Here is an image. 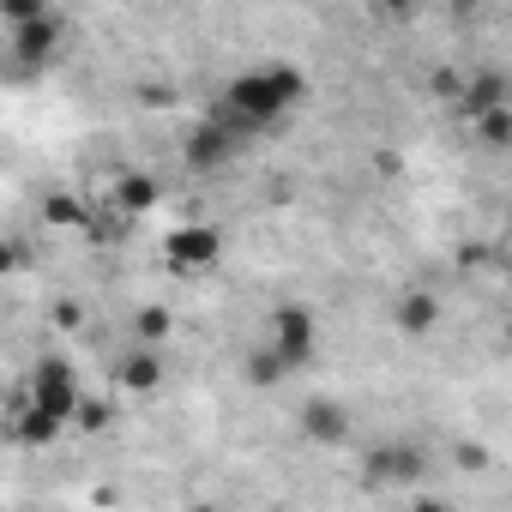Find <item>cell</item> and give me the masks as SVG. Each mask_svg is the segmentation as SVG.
Instances as JSON below:
<instances>
[{
  "label": "cell",
  "mask_w": 512,
  "mask_h": 512,
  "mask_svg": "<svg viewBox=\"0 0 512 512\" xmlns=\"http://www.w3.org/2000/svg\"><path fill=\"white\" fill-rule=\"evenodd\" d=\"M55 43H61V25H55V13H43V19H31V25L13 31V61L19 67H43L55 55Z\"/></svg>",
  "instance_id": "5"
},
{
  "label": "cell",
  "mask_w": 512,
  "mask_h": 512,
  "mask_svg": "<svg viewBox=\"0 0 512 512\" xmlns=\"http://www.w3.org/2000/svg\"><path fill=\"white\" fill-rule=\"evenodd\" d=\"M139 338H163V314H157V308L139 314Z\"/></svg>",
  "instance_id": "13"
},
{
  "label": "cell",
  "mask_w": 512,
  "mask_h": 512,
  "mask_svg": "<svg viewBox=\"0 0 512 512\" xmlns=\"http://www.w3.org/2000/svg\"><path fill=\"white\" fill-rule=\"evenodd\" d=\"M476 133H482L488 145H512V115H506V109H482V115H476Z\"/></svg>",
  "instance_id": "9"
},
{
  "label": "cell",
  "mask_w": 512,
  "mask_h": 512,
  "mask_svg": "<svg viewBox=\"0 0 512 512\" xmlns=\"http://www.w3.org/2000/svg\"><path fill=\"white\" fill-rule=\"evenodd\" d=\"M272 350L284 356V368H302L314 356V320L302 308H284L278 314V332H272Z\"/></svg>",
  "instance_id": "4"
},
{
  "label": "cell",
  "mask_w": 512,
  "mask_h": 512,
  "mask_svg": "<svg viewBox=\"0 0 512 512\" xmlns=\"http://www.w3.org/2000/svg\"><path fill=\"white\" fill-rule=\"evenodd\" d=\"M470 109H476V115H482V109H500V79H494V73H482V79L470 85Z\"/></svg>",
  "instance_id": "12"
},
{
  "label": "cell",
  "mask_w": 512,
  "mask_h": 512,
  "mask_svg": "<svg viewBox=\"0 0 512 512\" xmlns=\"http://www.w3.org/2000/svg\"><path fill=\"white\" fill-rule=\"evenodd\" d=\"M157 205V181L151 175H127L121 181V211H151Z\"/></svg>",
  "instance_id": "7"
},
{
  "label": "cell",
  "mask_w": 512,
  "mask_h": 512,
  "mask_svg": "<svg viewBox=\"0 0 512 512\" xmlns=\"http://www.w3.org/2000/svg\"><path fill=\"white\" fill-rule=\"evenodd\" d=\"M308 434H314V440H344V410L308 404Z\"/></svg>",
  "instance_id": "8"
},
{
  "label": "cell",
  "mask_w": 512,
  "mask_h": 512,
  "mask_svg": "<svg viewBox=\"0 0 512 512\" xmlns=\"http://www.w3.org/2000/svg\"><path fill=\"white\" fill-rule=\"evenodd\" d=\"M49 13V0H0V19H7V31H19V25H31V19H43Z\"/></svg>",
  "instance_id": "10"
},
{
  "label": "cell",
  "mask_w": 512,
  "mask_h": 512,
  "mask_svg": "<svg viewBox=\"0 0 512 512\" xmlns=\"http://www.w3.org/2000/svg\"><path fill=\"white\" fill-rule=\"evenodd\" d=\"M235 139H241V127H229L223 115L205 121V127H193V139H187V169H217V163L235 151Z\"/></svg>",
  "instance_id": "3"
},
{
  "label": "cell",
  "mask_w": 512,
  "mask_h": 512,
  "mask_svg": "<svg viewBox=\"0 0 512 512\" xmlns=\"http://www.w3.org/2000/svg\"><path fill=\"white\" fill-rule=\"evenodd\" d=\"M121 380H127V386H157V356H151V350H145V356H127V362H121Z\"/></svg>",
  "instance_id": "11"
},
{
  "label": "cell",
  "mask_w": 512,
  "mask_h": 512,
  "mask_svg": "<svg viewBox=\"0 0 512 512\" xmlns=\"http://www.w3.org/2000/svg\"><path fill=\"white\" fill-rule=\"evenodd\" d=\"M302 103V73L296 67H253L229 85L223 97V121L241 127V133H260L272 121H284L290 109Z\"/></svg>",
  "instance_id": "1"
},
{
  "label": "cell",
  "mask_w": 512,
  "mask_h": 512,
  "mask_svg": "<svg viewBox=\"0 0 512 512\" xmlns=\"http://www.w3.org/2000/svg\"><path fill=\"white\" fill-rule=\"evenodd\" d=\"M163 253H169V266H175V272H211V266H217V253H223V241H217L211 223H187V229L169 235Z\"/></svg>",
  "instance_id": "2"
},
{
  "label": "cell",
  "mask_w": 512,
  "mask_h": 512,
  "mask_svg": "<svg viewBox=\"0 0 512 512\" xmlns=\"http://www.w3.org/2000/svg\"><path fill=\"white\" fill-rule=\"evenodd\" d=\"M434 320H440V302H434L428 290H416V296L398 302V326H404V332H428Z\"/></svg>",
  "instance_id": "6"
}]
</instances>
